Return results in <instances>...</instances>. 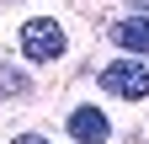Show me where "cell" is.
I'll return each mask as SVG.
<instances>
[{
	"label": "cell",
	"mask_w": 149,
	"mask_h": 144,
	"mask_svg": "<svg viewBox=\"0 0 149 144\" xmlns=\"http://www.w3.org/2000/svg\"><path fill=\"white\" fill-rule=\"evenodd\" d=\"M123 53H149V16H128V22H112L107 32Z\"/></svg>",
	"instance_id": "cell-4"
},
{
	"label": "cell",
	"mask_w": 149,
	"mask_h": 144,
	"mask_svg": "<svg viewBox=\"0 0 149 144\" xmlns=\"http://www.w3.org/2000/svg\"><path fill=\"white\" fill-rule=\"evenodd\" d=\"M16 48H22V59L27 64H53V59H64V27L53 22V16H32V22H22V32H16Z\"/></svg>",
	"instance_id": "cell-1"
},
{
	"label": "cell",
	"mask_w": 149,
	"mask_h": 144,
	"mask_svg": "<svg viewBox=\"0 0 149 144\" xmlns=\"http://www.w3.org/2000/svg\"><path fill=\"white\" fill-rule=\"evenodd\" d=\"M11 144H48V139H43V134H16Z\"/></svg>",
	"instance_id": "cell-5"
},
{
	"label": "cell",
	"mask_w": 149,
	"mask_h": 144,
	"mask_svg": "<svg viewBox=\"0 0 149 144\" xmlns=\"http://www.w3.org/2000/svg\"><path fill=\"white\" fill-rule=\"evenodd\" d=\"M96 80H101V91L117 96V101H144V96H149V64H139V53H128V59L107 64Z\"/></svg>",
	"instance_id": "cell-2"
},
{
	"label": "cell",
	"mask_w": 149,
	"mask_h": 144,
	"mask_svg": "<svg viewBox=\"0 0 149 144\" xmlns=\"http://www.w3.org/2000/svg\"><path fill=\"white\" fill-rule=\"evenodd\" d=\"M64 128H69V139H74V144H107V139H112L107 112H101V107H91V101H85V107H74Z\"/></svg>",
	"instance_id": "cell-3"
}]
</instances>
